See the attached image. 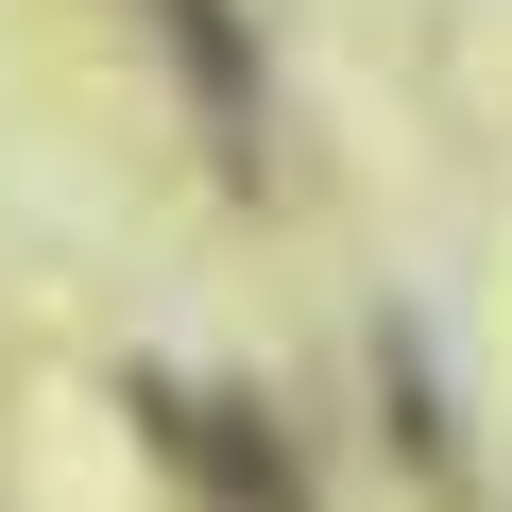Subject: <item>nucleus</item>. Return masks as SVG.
<instances>
[{"mask_svg":"<svg viewBox=\"0 0 512 512\" xmlns=\"http://www.w3.org/2000/svg\"><path fill=\"white\" fill-rule=\"evenodd\" d=\"M154 427H171V461H188L222 512H308V478H291L274 427H256V393H154Z\"/></svg>","mask_w":512,"mask_h":512,"instance_id":"obj_1","label":"nucleus"},{"mask_svg":"<svg viewBox=\"0 0 512 512\" xmlns=\"http://www.w3.org/2000/svg\"><path fill=\"white\" fill-rule=\"evenodd\" d=\"M171 52H188V86L222 103V154H256V103H274V86H256V35L222 18V0H171Z\"/></svg>","mask_w":512,"mask_h":512,"instance_id":"obj_2","label":"nucleus"}]
</instances>
